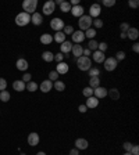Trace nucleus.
Wrapping results in <instances>:
<instances>
[{
	"label": "nucleus",
	"instance_id": "obj_37",
	"mask_svg": "<svg viewBox=\"0 0 139 155\" xmlns=\"http://www.w3.org/2000/svg\"><path fill=\"white\" fill-rule=\"evenodd\" d=\"M82 94H84L85 97L88 98V97H92L93 96V89H91V87H85V89H82Z\"/></svg>",
	"mask_w": 139,
	"mask_h": 155
},
{
	"label": "nucleus",
	"instance_id": "obj_27",
	"mask_svg": "<svg viewBox=\"0 0 139 155\" xmlns=\"http://www.w3.org/2000/svg\"><path fill=\"white\" fill-rule=\"evenodd\" d=\"M40 43L42 44H50L53 42V36H51L50 33H43L42 36H40Z\"/></svg>",
	"mask_w": 139,
	"mask_h": 155
},
{
	"label": "nucleus",
	"instance_id": "obj_14",
	"mask_svg": "<svg viewBox=\"0 0 139 155\" xmlns=\"http://www.w3.org/2000/svg\"><path fill=\"white\" fill-rule=\"evenodd\" d=\"M70 71V67H68V64L67 62H59L57 64V67H56V72L59 73V75H66L67 72Z\"/></svg>",
	"mask_w": 139,
	"mask_h": 155
},
{
	"label": "nucleus",
	"instance_id": "obj_36",
	"mask_svg": "<svg viewBox=\"0 0 139 155\" xmlns=\"http://www.w3.org/2000/svg\"><path fill=\"white\" fill-rule=\"evenodd\" d=\"M92 25L95 26V29H100V28H103V21L100 18H95V19H92Z\"/></svg>",
	"mask_w": 139,
	"mask_h": 155
},
{
	"label": "nucleus",
	"instance_id": "obj_45",
	"mask_svg": "<svg viewBox=\"0 0 139 155\" xmlns=\"http://www.w3.org/2000/svg\"><path fill=\"white\" fill-rule=\"evenodd\" d=\"M116 60H117V61H122V60H124L125 58V53L124 51H117V54H116Z\"/></svg>",
	"mask_w": 139,
	"mask_h": 155
},
{
	"label": "nucleus",
	"instance_id": "obj_51",
	"mask_svg": "<svg viewBox=\"0 0 139 155\" xmlns=\"http://www.w3.org/2000/svg\"><path fill=\"white\" fill-rule=\"evenodd\" d=\"M82 55H84V57H89V55H92V51L89 50V49H84V51H82Z\"/></svg>",
	"mask_w": 139,
	"mask_h": 155
},
{
	"label": "nucleus",
	"instance_id": "obj_19",
	"mask_svg": "<svg viewBox=\"0 0 139 155\" xmlns=\"http://www.w3.org/2000/svg\"><path fill=\"white\" fill-rule=\"evenodd\" d=\"M86 107H88V109L89 108H96L97 105H99V100L95 97V96H92V97H88L86 98Z\"/></svg>",
	"mask_w": 139,
	"mask_h": 155
},
{
	"label": "nucleus",
	"instance_id": "obj_21",
	"mask_svg": "<svg viewBox=\"0 0 139 155\" xmlns=\"http://www.w3.org/2000/svg\"><path fill=\"white\" fill-rule=\"evenodd\" d=\"M25 86H26V83L22 82V80H14L13 82V89L15 91H24L25 90Z\"/></svg>",
	"mask_w": 139,
	"mask_h": 155
},
{
	"label": "nucleus",
	"instance_id": "obj_44",
	"mask_svg": "<svg viewBox=\"0 0 139 155\" xmlns=\"http://www.w3.org/2000/svg\"><path fill=\"white\" fill-rule=\"evenodd\" d=\"M129 28H131V26H129V24H128V22H122V24H121V25H120L121 32H124V33H127V31H128Z\"/></svg>",
	"mask_w": 139,
	"mask_h": 155
},
{
	"label": "nucleus",
	"instance_id": "obj_39",
	"mask_svg": "<svg viewBox=\"0 0 139 155\" xmlns=\"http://www.w3.org/2000/svg\"><path fill=\"white\" fill-rule=\"evenodd\" d=\"M63 33H64V35H73L74 33V28L71 25H66L64 26V28H63Z\"/></svg>",
	"mask_w": 139,
	"mask_h": 155
},
{
	"label": "nucleus",
	"instance_id": "obj_31",
	"mask_svg": "<svg viewBox=\"0 0 139 155\" xmlns=\"http://www.w3.org/2000/svg\"><path fill=\"white\" fill-rule=\"evenodd\" d=\"M53 89H56L57 91H64L66 90V83L61 82V80H56L53 83Z\"/></svg>",
	"mask_w": 139,
	"mask_h": 155
},
{
	"label": "nucleus",
	"instance_id": "obj_50",
	"mask_svg": "<svg viewBox=\"0 0 139 155\" xmlns=\"http://www.w3.org/2000/svg\"><path fill=\"white\" fill-rule=\"evenodd\" d=\"M78 111H79L81 114H85V112L88 111V107H86V105H85V104H81L79 107H78Z\"/></svg>",
	"mask_w": 139,
	"mask_h": 155
},
{
	"label": "nucleus",
	"instance_id": "obj_30",
	"mask_svg": "<svg viewBox=\"0 0 139 155\" xmlns=\"http://www.w3.org/2000/svg\"><path fill=\"white\" fill-rule=\"evenodd\" d=\"M99 86H100V78L96 76V78H91V79H89V87H91V89L95 90L96 87H99Z\"/></svg>",
	"mask_w": 139,
	"mask_h": 155
},
{
	"label": "nucleus",
	"instance_id": "obj_38",
	"mask_svg": "<svg viewBox=\"0 0 139 155\" xmlns=\"http://www.w3.org/2000/svg\"><path fill=\"white\" fill-rule=\"evenodd\" d=\"M49 80H50V82L59 80V73L56 72V71H50V72H49Z\"/></svg>",
	"mask_w": 139,
	"mask_h": 155
},
{
	"label": "nucleus",
	"instance_id": "obj_8",
	"mask_svg": "<svg viewBox=\"0 0 139 155\" xmlns=\"http://www.w3.org/2000/svg\"><path fill=\"white\" fill-rule=\"evenodd\" d=\"M54 10H56V4L53 0H49V1H46V3L43 4V14L45 15H51L54 13Z\"/></svg>",
	"mask_w": 139,
	"mask_h": 155
},
{
	"label": "nucleus",
	"instance_id": "obj_47",
	"mask_svg": "<svg viewBox=\"0 0 139 155\" xmlns=\"http://www.w3.org/2000/svg\"><path fill=\"white\" fill-rule=\"evenodd\" d=\"M128 6H129L131 8H138L139 1H138V0H129V1H128Z\"/></svg>",
	"mask_w": 139,
	"mask_h": 155
},
{
	"label": "nucleus",
	"instance_id": "obj_16",
	"mask_svg": "<svg viewBox=\"0 0 139 155\" xmlns=\"http://www.w3.org/2000/svg\"><path fill=\"white\" fill-rule=\"evenodd\" d=\"M39 134L35 133V132H32V133H29V136H28V144L31 145V147H36L38 144H39Z\"/></svg>",
	"mask_w": 139,
	"mask_h": 155
},
{
	"label": "nucleus",
	"instance_id": "obj_53",
	"mask_svg": "<svg viewBox=\"0 0 139 155\" xmlns=\"http://www.w3.org/2000/svg\"><path fill=\"white\" fill-rule=\"evenodd\" d=\"M132 51H134V53H138L139 51V43H135L134 46H132Z\"/></svg>",
	"mask_w": 139,
	"mask_h": 155
},
{
	"label": "nucleus",
	"instance_id": "obj_42",
	"mask_svg": "<svg viewBox=\"0 0 139 155\" xmlns=\"http://www.w3.org/2000/svg\"><path fill=\"white\" fill-rule=\"evenodd\" d=\"M132 143H129V141H125L124 144H122V148L125 150V152H131V150H132Z\"/></svg>",
	"mask_w": 139,
	"mask_h": 155
},
{
	"label": "nucleus",
	"instance_id": "obj_13",
	"mask_svg": "<svg viewBox=\"0 0 139 155\" xmlns=\"http://www.w3.org/2000/svg\"><path fill=\"white\" fill-rule=\"evenodd\" d=\"M70 13H71V14H73L74 17H78V18H81V17L84 15V13H85V8L82 7L81 4H78V6H73Z\"/></svg>",
	"mask_w": 139,
	"mask_h": 155
},
{
	"label": "nucleus",
	"instance_id": "obj_52",
	"mask_svg": "<svg viewBox=\"0 0 139 155\" xmlns=\"http://www.w3.org/2000/svg\"><path fill=\"white\" fill-rule=\"evenodd\" d=\"M70 155H79V150H77V148H73V150L70 151Z\"/></svg>",
	"mask_w": 139,
	"mask_h": 155
},
{
	"label": "nucleus",
	"instance_id": "obj_40",
	"mask_svg": "<svg viewBox=\"0 0 139 155\" xmlns=\"http://www.w3.org/2000/svg\"><path fill=\"white\" fill-rule=\"evenodd\" d=\"M107 47H109V46H107L106 42H100V43L97 44V50L102 51V53H104V51L107 50Z\"/></svg>",
	"mask_w": 139,
	"mask_h": 155
},
{
	"label": "nucleus",
	"instance_id": "obj_9",
	"mask_svg": "<svg viewBox=\"0 0 139 155\" xmlns=\"http://www.w3.org/2000/svg\"><path fill=\"white\" fill-rule=\"evenodd\" d=\"M71 37H73V43H75V44H79L85 40V35H84L82 31H74Z\"/></svg>",
	"mask_w": 139,
	"mask_h": 155
},
{
	"label": "nucleus",
	"instance_id": "obj_41",
	"mask_svg": "<svg viewBox=\"0 0 139 155\" xmlns=\"http://www.w3.org/2000/svg\"><path fill=\"white\" fill-rule=\"evenodd\" d=\"M102 4L106 7H113V6H116V0H103Z\"/></svg>",
	"mask_w": 139,
	"mask_h": 155
},
{
	"label": "nucleus",
	"instance_id": "obj_25",
	"mask_svg": "<svg viewBox=\"0 0 139 155\" xmlns=\"http://www.w3.org/2000/svg\"><path fill=\"white\" fill-rule=\"evenodd\" d=\"M53 40H54L56 43L61 44V43H64V42H66V35L63 33V31H60V32H56L54 36H53Z\"/></svg>",
	"mask_w": 139,
	"mask_h": 155
},
{
	"label": "nucleus",
	"instance_id": "obj_46",
	"mask_svg": "<svg viewBox=\"0 0 139 155\" xmlns=\"http://www.w3.org/2000/svg\"><path fill=\"white\" fill-rule=\"evenodd\" d=\"M54 61H57V64H59V62H63L64 61V54H61V53L54 54Z\"/></svg>",
	"mask_w": 139,
	"mask_h": 155
},
{
	"label": "nucleus",
	"instance_id": "obj_43",
	"mask_svg": "<svg viewBox=\"0 0 139 155\" xmlns=\"http://www.w3.org/2000/svg\"><path fill=\"white\" fill-rule=\"evenodd\" d=\"M6 87H7V80L4 78H0V91L6 90Z\"/></svg>",
	"mask_w": 139,
	"mask_h": 155
},
{
	"label": "nucleus",
	"instance_id": "obj_15",
	"mask_svg": "<svg viewBox=\"0 0 139 155\" xmlns=\"http://www.w3.org/2000/svg\"><path fill=\"white\" fill-rule=\"evenodd\" d=\"M71 49H73V42H70V40H66L64 43L60 44V53H61V54H68V53H71Z\"/></svg>",
	"mask_w": 139,
	"mask_h": 155
},
{
	"label": "nucleus",
	"instance_id": "obj_4",
	"mask_svg": "<svg viewBox=\"0 0 139 155\" xmlns=\"http://www.w3.org/2000/svg\"><path fill=\"white\" fill-rule=\"evenodd\" d=\"M92 25V18L89 17V15H82L79 18V22H78V26H79V31H82V32H85L86 29H89Z\"/></svg>",
	"mask_w": 139,
	"mask_h": 155
},
{
	"label": "nucleus",
	"instance_id": "obj_33",
	"mask_svg": "<svg viewBox=\"0 0 139 155\" xmlns=\"http://www.w3.org/2000/svg\"><path fill=\"white\" fill-rule=\"evenodd\" d=\"M11 98L10 93H8L7 90H3V91H0V100L3 101V103H7L8 100Z\"/></svg>",
	"mask_w": 139,
	"mask_h": 155
},
{
	"label": "nucleus",
	"instance_id": "obj_54",
	"mask_svg": "<svg viewBox=\"0 0 139 155\" xmlns=\"http://www.w3.org/2000/svg\"><path fill=\"white\" fill-rule=\"evenodd\" d=\"M70 4H71V6H78V4H79V0H71Z\"/></svg>",
	"mask_w": 139,
	"mask_h": 155
},
{
	"label": "nucleus",
	"instance_id": "obj_28",
	"mask_svg": "<svg viewBox=\"0 0 139 155\" xmlns=\"http://www.w3.org/2000/svg\"><path fill=\"white\" fill-rule=\"evenodd\" d=\"M38 89H39V85H38L36 82H32V80L26 83V86H25V90L31 91V93H33V91H36Z\"/></svg>",
	"mask_w": 139,
	"mask_h": 155
},
{
	"label": "nucleus",
	"instance_id": "obj_57",
	"mask_svg": "<svg viewBox=\"0 0 139 155\" xmlns=\"http://www.w3.org/2000/svg\"><path fill=\"white\" fill-rule=\"evenodd\" d=\"M36 155H46V152H43V151H39Z\"/></svg>",
	"mask_w": 139,
	"mask_h": 155
},
{
	"label": "nucleus",
	"instance_id": "obj_11",
	"mask_svg": "<svg viewBox=\"0 0 139 155\" xmlns=\"http://www.w3.org/2000/svg\"><path fill=\"white\" fill-rule=\"evenodd\" d=\"M93 96H95V97L97 98V100L107 97V89H106V87H103V86L96 87L95 90H93Z\"/></svg>",
	"mask_w": 139,
	"mask_h": 155
},
{
	"label": "nucleus",
	"instance_id": "obj_56",
	"mask_svg": "<svg viewBox=\"0 0 139 155\" xmlns=\"http://www.w3.org/2000/svg\"><path fill=\"white\" fill-rule=\"evenodd\" d=\"M61 3H63V0H56V1H54V4H59V6H60Z\"/></svg>",
	"mask_w": 139,
	"mask_h": 155
},
{
	"label": "nucleus",
	"instance_id": "obj_2",
	"mask_svg": "<svg viewBox=\"0 0 139 155\" xmlns=\"http://www.w3.org/2000/svg\"><path fill=\"white\" fill-rule=\"evenodd\" d=\"M36 7H38V0H25L22 3V10L26 14H33L36 13Z\"/></svg>",
	"mask_w": 139,
	"mask_h": 155
},
{
	"label": "nucleus",
	"instance_id": "obj_12",
	"mask_svg": "<svg viewBox=\"0 0 139 155\" xmlns=\"http://www.w3.org/2000/svg\"><path fill=\"white\" fill-rule=\"evenodd\" d=\"M53 89V82H50V80H42V83L39 85V90L42 91V93H49V91Z\"/></svg>",
	"mask_w": 139,
	"mask_h": 155
},
{
	"label": "nucleus",
	"instance_id": "obj_7",
	"mask_svg": "<svg viewBox=\"0 0 139 155\" xmlns=\"http://www.w3.org/2000/svg\"><path fill=\"white\" fill-rule=\"evenodd\" d=\"M100 13H102V7H100V4L95 3V4H92L91 7H89V17L91 18H99V15Z\"/></svg>",
	"mask_w": 139,
	"mask_h": 155
},
{
	"label": "nucleus",
	"instance_id": "obj_48",
	"mask_svg": "<svg viewBox=\"0 0 139 155\" xmlns=\"http://www.w3.org/2000/svg\"><path fill=\"white\" fill-rule=\"evenodd\" d=\"M31 78H32V75H31V73H28V72H25L21 80H22V82H25V83H28V82H31Z\"/></svg>",
	"mask_w": 139,
	"mask_h": 155
},
{
	"label": "nucleus",
	"instance_id": "obj_24",
	"mask_svg": "<svg viewBox=\"0 0 139 155\" xmlns=\"http://www.w3.org/2000/svg\"><path fill=\"white\" fill-rule=\"evenodd\" d=\"M107 96H109L111 100H120V90L116 89V87H113V89L107 90Z\"/></svg>",
	"mask_w": 139,
	"mask_h": 155
},
{
	"label": "nucleus",
	"instance_id": "obj_17",
	"mask_svg": "<svg viewBox=\"0 0 139 155\" xmlns=\"http://www.w3.org/2000/svg\"><path fill=\"white\" fill-rule=\"evenodd\" d=\"M89 147V143L86 139H82V137H79V139H77L75 140V148L77 150H86V148Z\"/></svg>",
	"mask_w": 139,
	"mask_h": 155
},
{
	"label": "nucleus",
	"instance_id": "obj_10",
	"mask_svg": "<svg viewBox=\"0 0 139 155\" xmlns=\"http://www.w3.org/2000/svg\"><path fill=\"white\" fill-rule=\"evenodd\" d=\"M92 60L95 62H97V64H103L104 60H106V55H104V53H102V51L96 50L92 53Z\"/></svg>",
	"mask_w": 139,
	"mask_h": 155
},
{
	"label": "nucleus",
	"instance_id": "obj_59",
	"mask_svg": "<svg viewBox=\"0 0 139 155\" xmlns=\"http://www.w3.org/2000/svg\"><path fill=\"white\" fill-rule=\"evenodd\" d=\"M21 155H26V154H24V152H22V154H21Z\"/></svg>",
	"mask_w": 139,
	"mask_h": 155
},
{
	"label": "nucleus",
	"instance_id": "obj_6",
	"mask_svg": "<svg viewBox=\"0 0 139 155\" xmlns=\"http://www.w3.org/2000/svg\"><path fill=\"white\" fill-rule=\"evenodd\" d=\"M64 21H63L61 18H59V17H56V18H53L50 21V28L53 29V31H56V32H60V31H63V28H64Z\"/></svg>",
	"mask_w": 139,
	"mask_h": 155
},
{
	"label": "nucleus",
	"instance_id": "obj_20",
	"mask_svg": "<svg viewBox=\"0 0 139 155\" xmlns=\"http://www.w3.org/2000/svg\"><path fill=\"white\" fill-rule=\"evenodd\" d=\"M127 37L131 40H136L139 37V31L138 28H129L128 31H127Z\"/></svg>",
	"mask_w": 139,
	"mask_h": 155
},
{
	"label": "nucleus",
	"instance_id": "obj_23",
	"mask_svg": "<svg viewBox=\"0 0 139 155\" xmlns=\"http://www.w3.org/2000/svg\"><path fill=\"white\" fill-rule=\"evenodd\" d=\"M82 51H84V49H82V46H81V44H73L71 53H73V55L75 58L81 57V55H82Z\"/></svg>",
	"mask_w": 139,
	"mask_h": 155
},
{
	"label": "nucleus",
	"instance_id": "obj_1",
	"mask_svg": "<svg viewBox=\"0 0 139 155\" xmlns=\"http://www.w3.org/2000/svg\"><path fill=\"white\" fill-rule=\"evenodd\" d=\"M77 67L81 69V71H89L92 68V60L89 57H84V55H81V57L77 58Z\"/></svg>",
	"mask_w": 139,
	"mask_h": 155
},
{
	"label": "nucleus",
	"instance_id": "obj_26",
	"mask_svg": "<svg viewBox=\"0 0 139 155\" xmlns=\"http://www.w3.org/2000/svg\"><path fill=\"white\" fill-rule=\"evenodd\" d=\"M42 60H43L45 62H51V61H54V54L51 53V51L46 50L42 53Z\"/></svg>",
	"mask_w": 139,
	"mask_h": 155
},
{
	"label": "nucleus",
	"instance_id": "obj_32",
	"mask_svg": "<svg viewBox=\"0 0 139 155\" xmlns=\"http://www.w3.org/2000/svg\"><path fill=\"white\" fill-rule=\"evenodd\" d=\"M71 4H70V1H63L61 4H60V10H61V13H70L71 11Z\"/></svg>",
	"mask_w": 139,
	"mask_h": 155
},
{
	"label": "nucleus",
	"instance_id": "obj_58",
	"mask_svg": "<svg viewBox=\"0 0 139 155\" xmlns=\"http://www.w3.org/2000/svg\"><path fill=\"white\" fill-rule=\"evenodd\" d=\"M124 155H132V154H131V152H125Z\"/></svg>",
	"mask_w": 139,
	"mask_h": 155
},
{
	"label": "nucleus",
	"instance_id": "obj_5",
	"mask_svg": "<svg viewBox=\"0 0 139 155\" xmlns=\"http://www.w3.org/2000/svg\"><path fill=\"white\" fill-rule=\"evenodd\" d=\"M103 65H104V69H106L107 72H111V71H114V69L117 68L118 61L114 57H109V58H106V60H104Z\"/></svg>",
	"mask_w": 139,
	"mask_h": 155
},
{
	"label": "nucleus",
	"instance_id": "obj_49",
	"mask_svg": "<svg viewBox=\"0 0 139 155\" xmlns=\"http://www.w3.org/2000/svg\"><path fill=\"white\" fill-rule=\"evenodd\" d=\"M131 154H132V155H139V145H136V144L132 145Z\"/></svg>",
	"mask_w": 139,
	"mask_h": 155
},
{
	"label": "nucleus",
	"instance_id": "obj_22",
	"mask_svg": "<svg viewBox=\"0 0 139 155\" xmlns=\"http://www.w3.org/2000/svg\"><path fill=\"white\" fill-rule=\"evenodd\" d=\"M15 67H17L18 71H26V69H28V61L24 60V58H20V60H17V62H15Z\"/></svg>",
	"mask_w": 139,
	"mask_h": 155
},
{
	"label": "nucleus",
	"instance_id": "obj_29",
	"mask_svg": "<svg viewBox=\"0 0 139 155\" xmlns=\"http://www.w3.org/2000/svg\"><path fill=\"white\" fill-rule=\"evenodd\" d=\"M84 35H85V39L88 37L89 40H92V39H95V36H96V29L95 28H89V29H86L84 32Z\"/></svg>",
	"mask_w": 139,
	"mask_h": 155
},
{
	"label": "nucleus",
	"instance_id": "obj_55",
	"mask_svg": "<svg viewBox=\"0 0 139 155\" xmlns=\"http://www.w3.org/2000/svg\"><path fill=\"white\" fill-rule=\"evenodd\" d=\"M120 37H121V39H127V33L121 32V33H120Z\"/></svg>",
	"mask_w": 139,
	"mask_h": 155
},
{
	"label": "nucleus",
	"instance_id": "obj_3",
	"mask_svg": "<svg viewBox=\"0 0 139 155\" xmlns=\"http://www.w3.org/2000/svg\"><path fill=\"white\" fill-rule=\"evenodd\" d=\"M31 22V15L29 14H26V13H20L17 17H15V24L18 26H25V25H28Z\"/></svg>",
	"mask_w": 139,
	"mask_h": 155
},
{
	"label": "nucleus",
	"instance_id": "obj_18",
	"mask_svg": "<svg viewBox=\"0 0 139 155\" xmlns=\"http://www.w3.org/2000/svg\"><path fill=\"white\" fill-rule=\"evenodd\" d=\"M31 22H32L33 25H40V24H42V22H43V17H42V14H40V13H33L32 15H31Z\"/></svg>",
	"mask_w": 139,
	"mask_h": 155
},
{
	"label": "nucleus",
	"instance_id": "obj_35",
	"mask_svg": "<svg viewBox=\"0 0 139 155\" xmlns=\"http://www.w3.org/2000/svg\"><path fill=\"white\" fill-rule=\"evenodd\" d=\"M88 73H89V78H99V75H100V69L99 68H91L88 71Z\"/></svg>",
	"mask_w": 139,
	"mask_h": 155
},
{
	"label": "nucleus",
	"instance_id": "obj_34",
	"mask_svg": "<svg viewBox=\"0 0 139 155\" xmlns=\"http://www.w3.org/2000/svg\"><path fill=\"white\" fill-rule=\"evenodd\" d=\"M97 44H99V43H97L95 39H92V40H89L88 47H86V49H89L91 51H96V50H97Z\"/></svg>",
	"mask_w": 139,
	"mask_h": 155
}]
</instances>
